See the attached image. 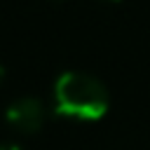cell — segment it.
I'll return each mask as SVG.
<instances>
[{"mask_svg": "<svg viewBox=\"0 0 150 150\" xmlns=\"http://www.w3.org/2000/svg\"><path fill=\"white\" fill-rule=\"evenodd\" d=\"M110 96L103 82L89 73L66 70L54 82V112L68 120L96 122L108 112Z\"/></svg>", "mask_w": 150, "mask_h": 150, "instance_id": "6da1fadb", "label": "cell"}, {"mask_svg": "<svg viewBox=\"0 0 150 150\" xmlns=\"http://www.w3.org/2000/svg\"><path fill=\"white\" fill-rule=\"evenodd\" d=\"M5 122L9 124V129L30 136V134H38L45 127V122H47V108L35 96H21V98H16V101H12L7 105Z\"/></svg>", "mask_w": 150, "mask_h": 150, "instance_id": "7a4b0ae2", "label": "cell"}, {"mask_svg": "<svg viewBox=\"0 0 150 150\" xmlns=\"http://www.w3.org/2000/svg\"><path fill=\"white\" fill-rule=\"evenodd\" d=\"M0 150H23L21 145H14V143H5V145H0Z\"/></svg>", "mask_w": 150, "mask_h": 150, "instance_id": "3957f363", "label": "cell"}, {"mask_svg": "<svg viewBox=\"0 0 150 150\" xmlns=\"http://www.w3.org/2000/svg\"><path fill=\"white\" fill-rule=\"evenodd\" d=\"M5 77H7V70H5V66L0 63V87L5 84Z\"/></svg>", "mask_w": 150, "mask_h": 150, "instance_id": "277c9868", "label": "cell"}, {"mask_svg": "<svg viewBox=\"0 0 150 150\" xmlns=\"http://www.w3.org/2000/svg\"><path fill=\"white\" fill-rule=\"evenodd\" d=\"M105 2H117V0H105Z\"/></svg>", "mask_w": 150, "mask_h": 150, "instance_id": "5b68a950", "label": "cell"}]
</instances>
